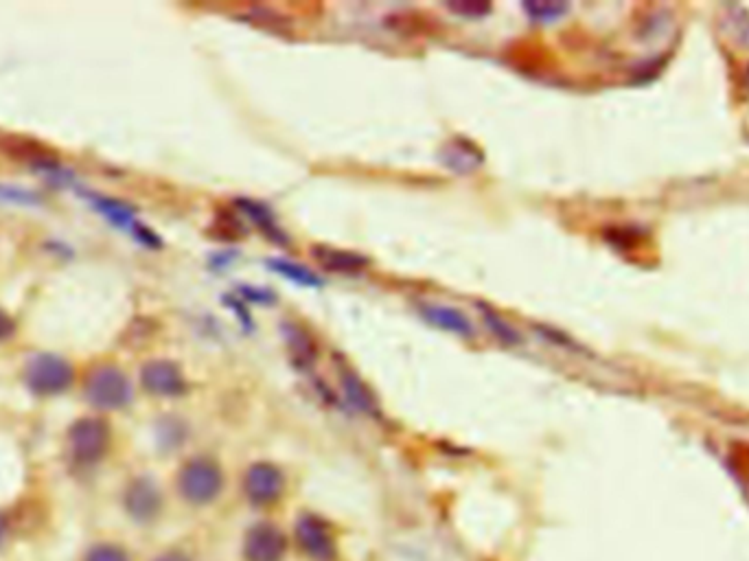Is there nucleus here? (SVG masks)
<instances>
[{
  "mask_svg": "<svg viewBox=\"0 0 749 561\" xmlns=\"http://www.w3.org/2000/svg\"><path fill=\"white\" fill-rule=\"evenodd\" d=\"M141 384L149 395L180 397L187 393L182 369L171 360H149L141 371Z\"/></svg>",
  "mask_w": 749,
  "mask_h": 561,
  "instance_id": "6",
  "label": "nucleus"
},
{
  "mask_svg": "<svg viewBox=\"0 0 749 561\" xmlns=\"http://www.w3.org/2000/svg\"><path fill=\"white\" fill-rule=\"evenodd\" d=\"M224 487L222 467L209 456H195L180 469L178 489L191 505H209Z\"/></svg>",
  "mask_w": 749,
  "mask_h": 561,
  "instance_id": "1",
  "label": "nucleus"
},
{
  "mask_svg": "<svg viewBox=\"0 0 749 561\" xmlns=\"http://www.w3.org/2000/svg\"><path fill=\"white\" fill-rule=\"evenodd\" d=\"M7 531H9V518H7V515L0 513V544H3Z\"/></svg>",
  "mask_w": 749,
  "mask_h": 561,
  "instance_id": "26",
  "label": "nucleus"
},
{
  "mask_svg": "<svg viewBox=\"0 0 749 561\" xmlns=\"http://www.w3.org/2000/svg\"><path fill=\"white\" fill-rule=\"evenodd\" d=\"M419 314L425 323L434 325L436 329L449 331V334H456L460 338L474 336V325H471L469 316L460 312V309L456 307L439 305V303H421Z\"/></svg>",
  "mask_w": 749,
  "mask_h": 561,
  "instance_id": "10",
  "label": "nucleus"
},
{
  "mask_svg": "<svg viewBox=\"0 0 749 561\" xmlns=\"http://www.w3.org/2000/svg\"><path fill=\"white\" fill-rule=\"evenodd\" d=\"M84 561H130V557L121 546L97 544V546L90 548Z\"/></svg>",
  "mask_w": 749,
  "mask_h": 561,
  "instance_id": "20",
  "label": "nucleus"
},
{
  "mask_svg": "<svg viewBox=\"0 0 749 561\" xmlns=\"http://www.w3.org/2000/svg\"><path fill=\"white\" fill-rule=\"evenodd\" d=\"M480 309H482V314H485V323H487V327L493 331V336H495V338L502 340L504 345H511V347L522 345L520 331H515L509 323H506V320H502V318H500L498 314H495L493 309H489L487 305H480Z\"/></svg>",
  "mask_w": 749,
  "mask_h": 561,
  "instance_id": "18",
  "label": "nucleus"
},
{
  "mask_svg": "<svg viewBox=\"0 0 749 561\" xmlns=\"http://www.w3.org/2000/svg\"><path fill=\"white\" fill-rule=\"evenodd\" d=\"M156 561H189V559L184 557V555H180V553H167L163 557H158Z\"/></svg>",
  "mask_w": 749,
  "mask_h": 561,
  "instance_id": "27",
  "label": "nucleus"
},
{
  "mask_svg": "<svg viewBox=\"0 0 749 561\" xmlns=\"http://www.w3.org/2000/svg\"><path fill=\"white\" fill-rule=\"evenodd\" d=\"M524 11L535 22H555L568 11L563 3H524Z\"/></svg>",
  "mask_w": 749,
  "mask_h": 561,
  "instance_id": "19",
  "label": "nucleus"
},
{
  "mask_svg": "<svg viewBox=\"0 0 749 561\" xmlns=\"http://www.w3.org/2000/svg\"><path fill=\"white\" fill-rule=\"evenodd\" d=\"M235 204L239 206L241 213H244L248 217V220L259 228V231L265 237L272 239V242H276V244H287V237L281 231V226L276 224L274 215H272V211L268 209V206L261 204V202H255V200H246V198L237 200Z\"/></svg>",
  "mask_w": 749,
  "mask_h": 561,
  "instance_id": "16",
  "label": "nucleus"
},
{
  "mask_svg": "<svg viewBox=\"0 0 749 561\" xmlns=\"http://www.w3.org/2000/svg\"><path fill=\"white\" fill-rule=\"evenodd\" d=\"M224 301H226V305L230 307V309H233V312L239 316V320H241V325H244L248 331L252 329V323H250V314H248V309H246V303L244 301H241L239 299V296H224Z\"/></svg>",
  "mask_w": 749,
  "mask_h": 561,
  "instance_id": "23",
  "label": "nucleus"
},
{
  "mask_svg": "<svg viewBox=\"0 0 749 561\" xmlns=\"http://www.w3.org/2000/svg\"><path fill=\"white\" fill-rule=\"evenodd\" d=\"M163 428H165V434H160V439L165 441V445H167L169 439H174V448H176V445L182 443V439H184V430H182V426H180L178 421H165V423H163Z\"/></svg>",
  "mask_w": 749,
  "mask_h": 561,
  "instance_id": "24",
  "label": "nucleus"
},
{
  "mask_svg": "<svg viewBox=\"0 0 749 561\" xmlns=\"http://www.w3.org/2000/svg\"><path fill=\"white\" fill-rule=\"evenodd\" d=\"M449 9L454 11L458 16L465 18H482L491 14V5L489 3H478V0H463V3H449Z\"/></svg>",
  "mask_w": 749,
  "mask_h": 561,
  "instance_id": "21",
  "label": "nucleus"
},
{
  "mask_svg": "<svg viewBox=\"0 0 749 561\" xmlns=\"http://www.w3.org/2000/svg\"><path fill=\"white\" fill-rule=\"evenodd\" d=\"M265 263H268V268L272 272L281 274L283 279L292 281L296 285H303V288H320V285H322V279L318 277V274L314 270H309L307 266H303V263H298V261L285 259V257H274V259H268Z\"/></svg>",
  "mask_w": 749,
  "mask_h": 561,
  "instance_id": "17",
  "label": "nucleus"
},
{
  "mask_svg": "<svg viewBox=\"0 0 749 561\" xmlns=\"http://www.w3.org/2000/svg\"><path fill=\"white\" fill-rule=\"evenodd\" d=\"M244 489L252 505H257V507L274 505V502L283 496V489H285L283 472L279 467L270 463H255L248 469Z\"/></svg>",
  "mask_w": 749,
  "mask_h": 561,
  "instance_id": "5",
  "label": "nucleus"
},
{
  "mask_svg": "<svg viewBox=\"0 0 749 561\" xmlns=\"http://www.w3.org/2000/svg\"><path fill=\"white\" fill-rule=\"evenodd\" d=\"M75 371L64 358L53 353H38L25 366V384L33 395L53 397L62 395L73 386Z\"/></svg>",
  "mask_w": 749,
  "mask_h": 561,
  "instance_id": "3",
  "label": "nucleus"
},
{
  "mask_svg": "<svg viewBox=\"0 0 749 561\" xmlns=\"http://www.w3.org/2000/svg\"><path fill=\"white\" fill-rule=\"evenodd\" d=\"M340 382H342L344 397H347V402L355 410L364 412V415H377V399L371 393V388L362 382L360 375L353 373L351 369H342Z\"/></svg>",
  "mask_w": 749,
  "mask_h": 561,
  "instance_id": "15",
  "label": "nucleus"
},
{
  "mask_svg": "<svg viewBox=\"0 0 749 561\" xmlns=\"http://www.w3.org/2000/svg\"><path fill=\"white\" fill-rule=\"evenodd\" d=\"M281 329H283V336H285V342H287V349H290L292 364L296 366L298 371H309L318 358L316 342L311 340L307 331L296 323H283Z\"/></svg>",
  "mask_w": 749,
  "mask_h": 561,
  "instance_id": "11",
  "label": "nucleus"
},
{
  "mask_svg": "<svg viewBox=\"0 0 749 561\" xmlns=\"http://www.w3.org/2000/svg\"><path fill=\"white\" fill-rule=\"evenodd\" d=\"M241 296H244V303H259V305H274L276 296L268 290H259V288H248V285H241L237 290Z\"/></svg>",
  "mask_w": 749,
  "mask_h": 561,
  "instance_id": "22",
  "label": "nucleus"
},
{
  "mask_svg": "<svg viewBox=\"0 0 749 561\" xmlns=\"http://www.w3.org/2000/svg\"><path fill=\"white\" fill-rule=\"evenodd\" d=\"M16 331V323L11 320V316L5 312V309H0V340H7L11 334Z\"/></svg>",
  "mask_w": 749,
  "mask_h": 561,
  "instance_id": "25",
  "label": "nucleus"
},
{
  "mask_svg": "<svg viewBox=\"0 0 749 561\" xmlns=\"http://www.w3.org/2000/svg\"><path fill=\"white\" fill-rule=\"evenodd\" d=\"M296 537L303 551L314 561H336V542L329 526L320 518L311 513L301 515V520L296 524Z\"/></svg>",
  "mask_w": 749,
  "mask_h": 561,
  "instance_id": "7",
  "label": "nucleus"
},
{
  "mask_svg": "<svg viewBox=\"0 0 749 561\" xmlns=\"http://www.w3.org/2000/svg\"><path fill=\"white\" fill-rule=\"evenodd\" d=\"M441 163L447 169H452L454 174H471L482 165V152L471 141L456 139L445 145Z\"/></svg>",
  "mask_w": 749,
  "mask_h": 561,
  "instance_id": "12",
  "label": "nucleus"
},
{
  "mask_svg": "<svg viewBox=\"0 0 749 561\" xmlns=\"http://www.w3.org/2000/svg\"><path fill=\"white\" fill-rule=\"evenodd\" d=\"M88 198H90L92 204H95V209H97L103 217H108V220H110L114 226L123 228V231L132 233L134 239H136V235H138V231H141V228H143V224L136 220V211L132 209L130 204H125V202H121V200H114V198H106V196H97V193H95V196H88Z\"/></svg>",
  "mask_w": 749,
  "mask_h": 561,
  "instance_id": "13",
  "label": "nucleus"
},
{
  "mask_svg": "<svg viewBox=\"0 0 749 561\" xmlns=\"http://www.w3.org/2000/svg\"><path fill=\"white\" fill-rule=\"evenodd\" d=\"M285 535L274 524H257L246 535V561H281L285 555Z\"/></svg>",
  "mask_w": 749,
  "mask_h": 561,
  "instance_id": "8",
  "label": "nucleus"
},
{
  "mask_svg": "<svg viewBox=\"0 0 749 561\" xmlns=\"http://www.w3.org/2000/svg\"><path fill=\"white\" fill-rule=\"evenodd\" d=\"M84 395L99 410H119L132 402V384L119 366L103 364L90 371Z\"/></svg>",
  "mask_w": 749,
  "mask_h": 561,
  "instance_id": "2",
  "label": "nucleus"
},
{
  "mask_svg": "<svg viewBox=\"0 0 749 561\" xmlns=\"http://www.w3.org/2000/svg\"><path fill=\"white\" fill-rule=\"evenodd\" d=\"M125 509L136 522H152L163 509V496L154 480L136 478L125 491Z\"/></svg>",
  "mask_w": 749,
  "mask_h": 561,
  "instance_id": "9",
  "label": "nucleus"
},
{
  "mask_svg": "<svg viewBox=\"0 0 749 561\" xmlns=\"http://www.w3.org/2000/svg\"><path fill=\"white\" fill-rule=\"evenodd\" d=\"M68 445L77 463L92 465L103 459L110 445V428L103 419L84 417L68 430Z\"/></svg>",
  "mask_w": 749,
  "mask_h": 561,
  "instance_id": "4",
  "label": "nucleus"
},
{
  "mask_svg": "<svg viewBox=\"0 0 749 561\" xmlns=\"http://www.w3.org/2000/svg\"><path fill=\"white\" fill-rule=\"evenodd\" d=\"M314 257L322 268H327L331 272H342V274H355L368 266L366 257L349 253V250L331 248V246H316Z\"/></svg>",
  "mask_w": 749,
  "mask_h": 561,
  "instance_id": "14",
  "label": "nucleus"
}]
</instances>
